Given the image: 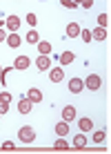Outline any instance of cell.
Instances as JSON below:
<instances>
[{
  "instance_id": "16",
  "label": "cell",
  "mask_w": 111,
  "mask_h": 154,
  "mask_svg": "<svg viewBox=\"0 0 111 154\" xmlns=\"http://www.w3.org/2000/svg\"><path fill=\"white\" fill-rule=\"evenodd\" d=\"M71 143H73V147H78V150H80V147H87V136L84 134H76Z\"/></svg>"
},
{
  "instance_id": "20",
  "label": "cell",
  "mask_w": 111,
  "mask_h": 154,
  "mask_svg": "<svg viewBox=\"0 0 111 154\" xmlns=\"http://www.w3.org/2000/svg\"><path fill=\"white\" fill-rule=\"evenodd\" d=\"M27 42H29V45H38V42H40V36H38V31H36V29H31L27 34Z\"/></svg>"
},
{
  "instance_id": "29",
  "label": "cell",
  "mask_w": 111,
  "mask_h": 154,
  "mask_svg": "<svg viewBox=\"0 0 111 154\" xmlns=\"http://www.w3.org/2000/svg\"><path fill=\"white\" fill-rule=\"evenodd\" d=\"M80 7H82V9H91V7H93V0H84Z\"/></svg>"
},
{
  "instance_id": "8",
  "label": "cell",
  "mask_w": 111,
  "mask_h": 154,
  "mask_svg": "<svg viewBox=\"0 0 111 154\" xmlns=\"http://www.w3.org/2000/svg\"><path fill=\"white\" fill-rule=\"evenodd\" d=\"M36 67H38L40 72L51 69V58L49 56H38V58H36Z\"/></svg>"
},
{
  "instance_id": "22",
  "label": "cell",
  "mask_w": 111,
  "mask_h": 154,
  "mask_svg": "<svg viewBox=\"0 0 111 154\" xmlns=\"http://www.w3.org/2000/svg\"><path fill=\"white\" fill-rule=\"evenodd\" d=\"M107 25H109V16H107V14H100V16H98V27L107 29Z\"/></svg>"
},
{
  "instance_id": "21",
  "label": "cell",
  "mask_w": 111,
  "mask_h": 154,
  "mask_svg": "<svg viewBox=\"0 0 111 154\" xmlns=\"http://www.w3.org/2000/svg\"><path fill=\"white\" fill-rule=\"evenodd\" d=\"M69 147H71V145L65 141V136H60V139L54 143V150H69Z\"/></svg>"
},
{
  "instance_id": "32",
  "label": "cell",
  "mask_w": 111,
  "mask_h": 154,
  "mask_svg": "<svg viewBox=\"0 0 111 154\" xmlns=\"http://www.w3.org/2000/svg\"><path fill=\"white\" fill-rule=\"evenodd\" d=\"M0 72H2V67H0Z\"/></svg>"
},
{
  "instance_id": "10",
  "label": "cell",
  "mask_w": 111,
  "mask_h": 154,
  "mask_svg": "<svg viewBox=\"0 0 111 154\" xmlns=\"http://www.w3.org/2000/svg\"><path fill=\"white\" fill-rule=\"evenodd\" d=\"M62 78H65V72H62V67H54V69L49 72V81H51V83H60Z\"/></svg>"
},
{
  "instance_id": "12",
  "label": "cell",
  "mask_w": 111,
  "mask_h": 154,
  "mask_svg": "<svg viewBox=\"0 0 111 154\" xmlns=\"http://www.w3.org/2000/svg\"><path fill=\"white\" fill-rule=\"evenodd\" d=\"M27 98L31 100V103H40V100H42V92H40L38 87H31L29 92H27Z\"/></svg>"
},
{
  "instance_id": "2",
  "label": "cell",
  "mask_w": 111,
  "mask_h": 154,
  "mask_svg": "<svg viewBox=\"0 0 111 154\" xmlns=\"http://www.w3.org/2000/svg\"><path fill=\"white\" fill-rule=\"evenodd\" d=\"M82 83H84V87H87L89 92H98V89H100V85H102V78H100L98 74H89V76L84 78Z\"/></svg>"
},
{
  "instance_id": "30",
  "label": "cell",
  "mask_w": 111,
  "mask_h": 154,
  "mask_svg": "<svg viewBox=\"0 0 111 154\" xmlns=\"http://www.w3.org/2000/svg\"><path fill=\"white\" fill-rule=\"evenodd\" d=\"M4 40H7V31L0 29V42H4Z\"/></svg>"
},
{
  "instance_id": "31",
  "label": "cell",
  "mask_w": 111,
  "mask_h": 154,
  "mask_svg": "<svg viewBox=\"0 0 111 154\" xmlns=\"http://www.w3.org/2000/svg\"><path fill=\"white\" fill-rule=\"evenodd\" d=\"M2 25H4V20H0V29H2Z\"/></svg>"
},
{
  "instance_id": "15",
  "label": "cell",
  "mask_w": 111,
  "mask_h": 154,
  "mask_svg": "<svg viewBox=\"0 0 111 154\" xmlns=\"http://www.w3.org/2000/svg\"><path fill=\"white\" fill-rule=\"evenodd\" d=\"M56 134L58 136H67V134H69V123H65V121L56 123Z\"/></svg>"
},
{
  "instance_id": "4",
  "label": "cell",
  "mask_w": 111,
  "mask_h": 154,
  "mask_svg": "<svg viewBox=\"0 0 111 154\" xmlns=\"http://www.w3.org/2000/svg\"><path fill=\"white\" fill-rule=\"evenodd\" d=\"M76 107H73V105H65V107H62V121H65V123H71L73 119H76Z\"/></svg>"
},
{
  "instance_id": "7",
  "label": "cell",
  "mask_w": 111,
  "mask_h": 154,
  "mask_svg": "<svg viewBox=\"0 0 111 154\" xmlns=\"http://www.w3.org/2000/svg\"><path fill=\"white\" fill-rule=\"evenodd\" d=\"M31 65V58L29 56H18V58H16V60H13V69H27V67Z\"/></svg>"
},
{
  "instance_id": "11",
  "label": "cell",
  "mask_w": 111,
  "mask_h": 154,
  "mask_svg": "<svg viewBox=\"0 0 111 154\" xmlns=\"http://www.w3.org/2000/svg\"><path fill=\"white\" fill-rule=\"evenodd\" d=\"M78 127H80V132H91L93 130V121L89 119V116H84V119L78 121Z\"/></svg>"
},
{
  "instance_id": "19",
  "label": "cell",
  "mask_w": 111,
  "mask_h": 154,
  "mask_svg": "<svg viewBox=\"0 0 111 154\" xmlns=\"http://www.w3.org/2000/svg\"><path fill=\"white\" fill-rule=\"evenodd\" d=\"M7 45H9V47H18V45H22V40H20L18 34H9V36H7Z\"/></svg>"
},
{
  "instance_id": "25",
  "label": "cell",
  "mask_w": 111,
  "mask_h": 154,
  "mask_svg": "<svg viewBox=\"0 0 111 154\" xmlns=\"http://www.w3.org/2000/svg\"><path fill=\"white\" fill-rule=\"evenodd\" d=\"M11 94H9V92H0V100H4V103H11Z\"/></svg>"
},
{
  "instance_id": "17",
  "label": "cell",
  "mask_w": 111,
  "mask_h": 154,
  "mask_svg": "<svg viewBox=\"0 0 111 154\" xmlns=\"http://www.w3.org/2000/svg\"><path fill=\"white\" fill-rule=\"evenodd\" d=\"M51 49H54V45H51V42H38V51H40V56H49V54H51Z\"/></svg>"
},
{
  "instance_id": "18",
  "label": "cell",
  "mask_w": 111,
  "mask_h": 154,
  "mask_svg": "<svg viewBox=\"0 0 111 154\" xmlns=\"http://www.w3.org/2000/svg\"><path fill=\"white\" fill-rule=\"evenodd\" d=\"M91 38H93V40H104V38H107V29L96 27V29L91 31Z\"/></svg>"
},
{
  "instance_id": "26",
  "label": "cell",
  "mask_w": 111,
  "mask_h": 154,
  "mask_svg": "<svg viewBox=\"0 0 111 154\" xmlns=\"http://www.w3.org/2000/svg\"><path fill=\"white\" fill-rule=\"evenodd\" d=\"M62 7H67V9H76L78 5L73 2V0H62Z\"/></svg>"
},
{
  "instance_id": "1",
  "label": "cell",
  "mask_w": 111,
  "mask_h": 154,
  "mask_svg": "<svg viewBox=\"0 0 111 154\" xmlns=\"http://www.w3.org/2000/svg\"><path fill=\"white\" fill-rule=\"evenodd\" d=\"M18 139L22 141V143H34L36 141V130L31 125H22L18 130Z\"/></svg>"
},
{
  "instance_id": "9",
  "label": "cell",
  "mask_w": 111,
  "mask_h": 154,
  "mask_svg": "<svg viewBox=\"0 0 111 154\" xmlns=\"http://www.w3.org/2000/svg\"><path fill=\"white\" fill-rule=\"evenodd\" d=\"M56 60H60V65H71V63L76 60V54H73V51H62V54H58Z\"/></svg>"
},
{
  "instance_id": "23",
  "label": "cell",
  "mask_w": 111,
  "mask_h": 154,
  "mask_svg": "<svg viewBox=\"0 0 111 154\" xmlns=\"http://www.w3.org/2000/svg\"><path fill=\"white\" fill-rule=\"evenodd\" d=\"M80 36H82L84 42H91V40H93V38H91V31H89V29H80Z\"/></svg>"
},
{
  "instance_id": "6",
  "label": "cell",
  "mask_w": 111,
  "mask_h": 154,
  "mask_svg": "<svg viewBox=\"0 0 111 154\" xmlns=\"http://www.w3.org/2000/svg\"><path fill=\"white\" fill-rule=\"evenodd\" d=\"M18 112L20 114H29L31 112V100L27 96H18Z\"/></svg>"
},
{
  "instance_id": "14",
  "label": "cell",
  "mask_w": 111,
  "mask_h": 154,
  "mask_svg": "<svg viewBox=\"0 0 111 154\" xmlns=\"http://www.w3.org/2000/svg\"><path fill=\"white\" fill-rule=\"evenodd\" d=\"M104 139H107V127H98L93 132V143H102Z\"/></svg>"
},
{
  "instance_id": "24",
  "label": "cell",
  "mask_w": 111,
  "mask_h": 154,
  "mask_svg": "<svg viewBox=\"0 0 111 154\" xmlns=\"http://www.w3.org/2000/svg\"><path fill=\"white\" fill-rule=\"evenodd\" d=\"M27 23L31 25V27H36V25H38V18H36V14H27Z\"/></svg>"
},
{
  "instance_id": "33",
  "label": "cell",
  "mask_w": 111,
  "mask_h": 154,
  "mask_svg": "<svg viewBox=\"0 0 111 154\" xmlns=\"http://www.w3.org/2000/svg\"><path fill=\"white\" fill-rule=\"evenodd\" d=\"M0 116H2V114H0Z\"/></svg>"
},
{
  "instance_id": "28",
  "label": "cell",
  "mask_w": 111,
  "mask_h": 154,
  "mask_svg": "<svg viewBox=\"0 0 111 154\" xmlns=\"http://www.w3.org/2000/svg\"><path fill=\"white\" fill-rule=\"evenodd\" d=\"M9 109V103H4V100H0V114H7Z\"/></svg>"
},
{
  "instance_id": "3",
  "label": "cell",
  "mask_w": 111,
  "mask_h": 154,
  "mask_svg": "<svg viewBox=\"0 0 111 154\" xmlns=\"http://www.w3.org/2000/svg\"><path fill=\"white\" fill-rule=\"evenodd\" d=\"M4 27L11 31V34H18V29H20V18H18L16 14L7 16V18H4Z\"/></svg>"
},
{
  "instance_id": "13",
  "label": "cell",
  "mask_w": 111,
  "mask_h": 154,
  "mask_svg": "<svg viewBox=\"0 0 111 154\" xmlns=\"http://www.w3.org/2000/svg\"><path fill=\"white\" fill-rule=\"evenodd\" d=\"M67 36H69V38L80 36V25H78V23H69V25H67Z\"/></svg>"
},
{
  "instance_id": "27",
  "label": "cell",
  "mask_w": 111,
  "mask_h": 154,
  "mask_svg": "<svg viewBox=\"0 0 111 154\" xmlns=\"http://www.w3.org/2000/svg\"><path fill=\"white\" fill-rule=\"evenodd\" d=\"M13 147H16L13 141H4V143H2V150H13Z\"/></svg>"
},
{
  "instance_id": "5",
  "label": "cell",
  "mask_w": 111,
  "mask_h": 154,
  "mask_svg": "<svg viewBox=\"0 0 111 154\" xmlns=\"http://www.w3.org/2000/svg\"><path fill=\"white\" fill-rule=\"evenodd\" d=\"M67 87H69V92H71V94H80L82 89H84V83H82V78H71Z\"/></svg>"
}]
</instances>
